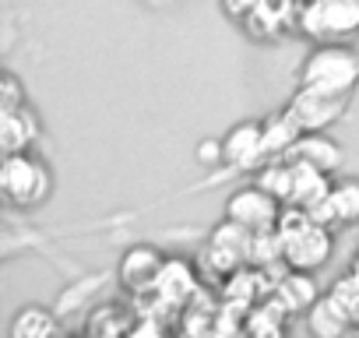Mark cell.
<instances>
[{
	"instance_id": "obj_9",
	"label": "cell",
	"mask_w": 359,
	"mask_h": 338,
	"mask_svg": "<svg viewBox=\"0 0 359 338\" xmlns=\"http://www.w3.org/2000/svg\"><path fill=\"white\" fill-rule=\"evenodd\" d=\"M345 109H348V95L317 92V88H303V85L289 99V113L296 116V123L303 130H327L345 116Z\"/></svg>"
},
{
	"instance_id": "obj_16",
	"label": "cell",
	"mask_w": 359,
	"mask_h": 338,
	"mask_svg": "<svg viewBox=\"0 0 359 338\" xmlns=\"http://www.w3.org/2000/svg\"><path fill=\"white\" fill-rule=\"evenodd\" d=\"M60 331V313L46 303H25L8 320V338H50Z\"/></svg>"
},
{
	"instance_id": "obj_23",
	"label": "cell",
	"mask_w": 359,
	"mask_h": 338,
	"mask_svg": "<svg viewBox=\"0 0 359 338\" xmlns=\"http://www.w3.org/2000/svg\"><path fill=\"white\" fill-rule=\"evenodd\" d=\"M25 99H29V92L22 88V78L15 71H8L4 74V85H0V106H18Z\"/></svg>"
},
{
	"instance_id": "obj_2",
	"label": "cell",
	"mask_w": 359,
	"mask_h": 338,
	"mask_svg": "<svg viewBox=\"0 0 359 338\" xmlns=\"http://www.w3.org/2000/svg\"><path fill=\"white\" fill-rule=\"evenodd\" d=\"M278 240H282V261L285 268H296V271H320L327 261H331V250H334V229L320 219H313L310 212L296 208V205H285L282 208V219L275 226Z\"/></svg>"
},
{
	"instance_id": "obj_15",
	"label": "cell",
	"mask_w": 359,
	"mask_h": 338,
	"mask_svg": "<svg viewBox=\"0 0 359 338\" xmlns=\"http://www.w3.org/2000/svg\"><path fill=\"white\" fill-rule=\"evenodd\" d=\"M331 184H334L331 173H324V169H317L310 162H296L292 158V194H289V205H296V208L313 215L327 201Z\"/></svg>"
},
{
	"instance_id": "obj_24",
	"label": "cell",
	"mask_w": 359,
	"mask_h": 338,
	"mask_svg": "<svg viewBox=\"0 0 359 338\" xmlns=\"http://www.w3.org/2000/svg\"><path fill=\"white\" fill-rule=\"evenodd\" d=\"M194 155H198V162L208 165V169L222 165V137H205V141H198Z\"/></svg>"
},
{
	"instance_id": "obj_27",
	"label": "cell",
	"mask_w": 359,
	"mask_h": 338,
	"mask_svg": "<svg viewBox=\"0 0 359 338\" xmlns=\"http://www.w3.org/2000/svg\"><path fill=\"white\" fill-rule=\"evenodd\" d=\"M348 271H355V275H359V250H355V257H352V264H348Z\"/></svg>"
},
{
	"instance_id": "obj_13",
	"label": "cell",
	"mask_w": 359,
	"mask_h": 338,
	"mask_svg": "<svg viewBox=\"0 0 359 338\" xmlns=\"http://www.w3.org/2000/svg\"><path fill=\"white\" fill-rule=\"evenodd\" d=\"M285 158H296V162H310L317 169H324V173L338 177L341 165H345V148L327 134V130H303L299 141L289 148Z\"/></svg>"
},
{
	"instance_id": "obj_14",
	"label": "cell",
	"mask_w": 359,
	"mask_h": 338,
	"mask_svg": "<svg viewBox=\"0 0 359 338\" xmlns=\"http://www.w3.org/2000/svg\"><path fill=\"white\" fill-rule=\"evenodd\" d=\"M194 292H198L194 264L187 257H165V268H162L151 296H158V303H165V306H184L194 299Z\"/></svg>"
},
{
	"instance_id": "obj_8",
	"label": "cell",
	"mask_w": 359,
	"mask_h": 338,
	"mask_svg": "<svg viewBox=\"0 0 359 338\" xmlns=\"http://www.w3.org/2000/svg\"><path fill=\"white\" fill-rule=\"evenodd\" d=\"M264 162V120H240L222 134V165L229 173H254Z\"/></svg>"
},
{
	"instance_id": "obj_1",
	"label": "cell",
	"mask_w": 359,
	"mask_h": 338,
	"mask_svg": "<svg viewBox=\"0 0 359 338\" xmlns=\"http://www.w3.org/2000/svg\"><path fill=\"white\" fill-rule=\"evenodd\" d=\"M0 191L11 212H39L57 191V173L36 148L8 151L0 162Z\"/></svg>"
},
{
	"instance_id": "obj_10",
	"label": "cell",
	"mask_w": 359,
	"mask_h": 338,
	"mask_svg": "<svg viewBox=\"0 0 359 338\" xmlns=\"http://www.w3.org/2000/svg\"><path fill=\"white\" fill-rule=\"evenodd\" d=\"M43 137V116L25 99L18 106H0V148L8 151H29Z\"/></svg>"
},
{
	"instance_id": "obj_21",
	"label": "cell",
	"mask_w": 359,
	"mask_h": 338,
	"mask_svg": "<svg viewBox=\"0 0 359 338\" xmlns=\"http://www.w3.org/2000/svg\"><path fill=\"white\" fill-rule=\"evenodd\" d=\"M306 324H310V331L313 334H324V338H331V334H341V331H348L352 327V320L334 306V299L324 292L310 310H306Z\"/></svg>"
},
{
	"instance_id": "obj_12",
	"label": "cell",
	"mask_w": 359,
	"mask_h": 338,
	"mask_svg": "<svg viewBox=\"0 0 359 338\" xmlns=\"http://www.w3.org/2000/svg\"><path fill=\"white\" fill-rule=\"evenodd\" d=\"M313 219L327 222L331 229L359 226V177H334L327 201L313 212Z\"/></svg>"
},
{
	"instance_id": "obj_19",
	"label": "cell",
	"mask_w": 359,
	"mask_h": 338,
	"mask_svg": "<svg viewBox=\"0 0 359 338\" xmlns=\"http://www.w3.org/2000/svg\"><path fill=\"white\" fill-rule=\"evenodd\" d=\"M134 310L123 303H102L92 310V317L85 320L88 334H130L134 331Z\"/></svg>"
},
{
	"instance_id": "obj_18",
	"label": "cell",
	"mask_w": 359,
	"mask_h": 338,
	"mask_svg": "<svg viewBox=\"0 0 359 338\" xmlns=\"http://www.w3.org/2000/svg\"><path fill=\"white\" fill-rule=\"evenodd\" d=\"M299 134H303V127L296 123V116L289 113V106L278 109V113H271V116H264V151H268V158L289 155V148L299 141Z\"/></svg>"
},
{
	"instance_id": "obj_3",
	"label": "cell",
	"mask_w": 359,
	"mask_h": 338,
	"mask_svg": "<svg viewBox=\"0 0 359 338\" xmlns=\"http://www.w3.org/2000/svg\"><path fill=\"white\" fill-rule=\"evenodd\" d=\"M359 81V53L345 43H313L299 64V85L334 95H352Z\"/></svg>"
},
{
	"instance_id": "obj_25",
	"label": "cell",
	"mask_w": 359,
	"mask_h": 338,
	"mask_svg": "<svg viewBox=\"0 0 359 338\" xmlns=\"http://www.w3.org/2000/svg\"><path fill=\"white\" fill-rule=\"evenodd\" d=\"M254 8H257V0H222V15H229L233 22H243Z\"/></svg>"
},
{
	"instance_id": "obj_26",
	"label": "cell",
	"mask_w": 359,
	"mask_h": 338,
	"mask_svg": "<svg viewBox=\"0 0 359 338\" xmlns=\"http://www.w3.org/2000/svg\"><path fill=\"white\" fill-rule=\"evenodd\" d=\"M144 8H155V11H169V8H180L184 0H141Z\"/></svg>"
},
{
	"instance_id": "obj_7",
	"label": "cell",
	"mask_w": 359,
	"mask_h": 338,
	"mask_svg": "<svg viewBox=\"0 0 359 338\" xmlns=\"http://www.w3.org/2000/svg\"><path fill=\"white\" fill-rule=\"evenodd\" d=\"M165 268V254L155 243H134L116 261V285L130 296H151Z\"/></svg>"
},
{
	"instance_id": "obj_5",
	"label": "cell",
	"mask_w": 359,
	"mask_h": 338,
	"mask_svg": "<svg viewBox=\"0 0 359 338\" xmlns=\"http://www.w3.org/2000/svg\"><path fill=\"white\" fill-rule=\"evenodd\" d=\"M250 243H254V233L233 219L222 215V222L208 233V243H205V264L215 271V275H233L236 268L250 264Z\"/></svg>"
},
{
	"instance_id": "obj_17",
	"label": "cell",
	"mask_w": 359,
	"mask_h": 338,
	"mask_svg": "<svg viewBox=\"0 0 359 338\" xmlns=\"http://www.w3.org/2000/svg\"><path fill=\"white\" fill-rule=\"evenodd\" d=\"M275 299H278L289 313H306V310L320 299L317 282H313V271H296V268H289V275L275 282Z\"/></svg>"
},
{
	"instance_id": "obj_20",
	"label": "cell",
	"mask_w": 359,
	"mask_h": 338,
	"mask_svg": "<svg viewBox=\"0 0 359 338\" xmlns=\"http://www.w3.org/2000/svg\"><path fill=\"white\" fill-rule=\"evenodd\" d=\"M254 184H261L268 194H275L282 205H289V194H292V158H268L264 165H257L254 173Z\"/></svg>"
},
{
	"instance_id": "obj_11",
	"label": "cell",
	"mask_w": 359,
	"mask_h": 338,
	"mask_svg": "<svg viewBox=\"0 0 359 338\" xmlns=\"http://www.w3.org/2000/svg\"><path fill=\"white\" fill-rule=\"evenodd\" d=\"M296 18H299L296 0H257V8L240 25L257 43H278L285 36V29H296Z\"/></svg>"
},
{
	"instance_id": "obj_22",
	"label": "cell",
	"mask_w": 359,
	"mask_h": 338,
	"mask_svg": "<svg viewBox=\"0 0 359 338\" xmlns=\"http://www.w3.org/2000/svg\"><path fill=\"white\" fill-rule=\"evenodd\" d=\"M327 296H331L334 306L352 320V327H359V275H355V271H345V275L327 289Z\"/></svg>"
},
{
	"instance_id": "obj_6",
	"label": "cell",
	"mask_w": 359,
	"mask_h": 338,
	"mask_svg": "<svg viewBox=\"0 0 359 338\" xmlns=\"http://www.w3.org/2000/svg\"><path fill=\"white\" fill-rule=\"evenodd\" d=\"M282 208H285V205H282L275 194H268L261 184H254V180L226 198V219L247 226L250 233H268V229H275L278 219H282Z\"/></svg>"
},
{
	"instance_id": "obj_4",
	"label": "cell",
	"mask_w": 359,
	"mask_h": 338,
	"mask_svg": "<svg viewBox=\"0 0 359 338\" xmlns=\"http://www.w3.org/2000/svg\"><path fill=\"white\" fill-rule=\"evenodd\" d=\"M296 29L313 43H345L359 32V0H303Z\"/></svg>"
}]
</instances>
